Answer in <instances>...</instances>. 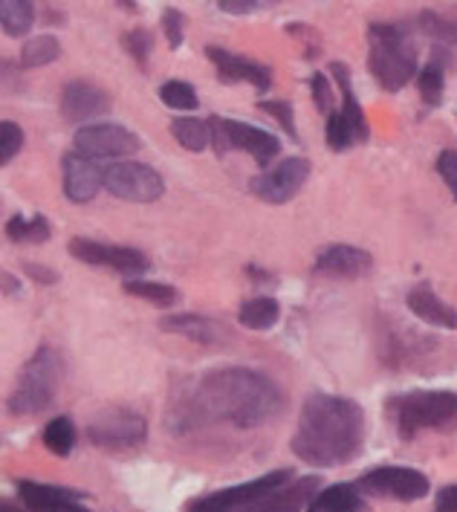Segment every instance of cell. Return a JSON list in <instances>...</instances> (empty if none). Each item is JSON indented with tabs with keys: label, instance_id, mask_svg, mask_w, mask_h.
Returning <instances> with one entry per match:
<instances>
[{
	"label": "cell",
	"instance_id": "1",
	"mask_svg": "<svg viewBox=\"0 0 457 512\" xmlns=\"http://www.w3.org/2000/svg\"><path fill=\"white\" fill-rule=\"evenodd\" d=\"M281 411L284 394L267 374L241 365H223L177 388L165 420L174 432H191L215 423L258 429L272 423Z\"/></svg>",
	"mask_w": 457,
	"mask_h": 512
},
{
	"label": "cell",
	"instance_id": "2",
	"mask_svg": "<svg viewBox=\"0 0 457 512\" xmlns=\"http://www.w3.org/2000/svg\"><path fill=\"white\" fill-rule=\"evenodd\" d=\"M293 455L316 469L345 466L362 455L365 411L356 400L336 394H313L301 405L293 434Z\"/></svg>",
	"mask_w": 457,
	"mask_h": 512
},
{
	"label": "cell",
	"instance_id": "3",
	"mask_svg": "<svg viewBox=\"0 0 457 512\" xmlns=\"http://www.w3.org/2000/svg\"><path fill=\"white\" fill-rule=\"evenodd\" d=\"M368 70L382 90L397 93L420 76V58L414 35L403 24L377 21L368 27Z\"/></svg>",
	"mask_w": 457,
	"mask_h": 512
},
{
	"label": "cell",
	"instance_id": "4",
	"mask_svg": "<svg viewBox=\"0 0 457 512\" xmlns=\"http://www.w3.org/2000/svg\"><path fill=\"white\" fill-rule=\"evenodd\" d=\"M61 379H64L61 353L55 351L53 345L38 348L15 379V388L6 400L9 414L12 417H35V414L47 411L58 397Z\"/></svg>",
	"mask_w": 457,
	"mask_h": 512
},
{
	"label": "cell",
	"instance_id": "5",
	"mask_svg": "<svg viewBox=\"0 0 457 512\" xmlns=\"http://www.w3.org/2000/svg\"><path fill=\"white\" fill-rule=\"evenodd\" d=\"M394 429L403 440L420 432H455L457 394L455 391H405L388 400Z\"/></svg>",
	"mask_w": 457,
	"mask_h": 512
},
{
	"label": "cell",
	"instance_id": "6",
	"mask_svg": "<svg viewBox=\"0 0 457 512\" xmlns=\"http://www.w3.org/2000/svg\"><path fill=\"white\" fill-rule=\"evenodd\" d=\"M206 122H209L212 148L217 154H226L229 148H235V151L249 154L258 165H269L281 154V139L264 128H255L238 119H223V116H209Z\"/></svg>",
	"mask_w": 457,
	"mask_h": 512
},
{
	"label": "cell",
	"instance_id": "7",
	"mask_svg": "<svg viewBox=\"0 0 457 512\" xmlns=\"http://www.w3.org/2000/svg\"><path fill=\"white\" fill-rule=\"evenodd\" d=\"M87 440L99 449H136L148 440V420L125 405H110L102 408L90 423H87Z\"/></svg>",
	"mask_w": 457,
	"mask_h": 512
},
{
	"label": "cell",
	"instance_id": "8",
	"mask_svg": "<svg viewBox=\"0 0 457 512\" xmlns=\"http://www.w3.org/2000/svg\"><path fill=\"white\" fill-rule=\"evenodd\" d=\"M290 481H293L290 469H275V472H267V475L249 481V484L229 486V489H220V492L200 495L186 507V512H246L255 501L278 492L281 486H287Z\"/></svg>",
	"mask_w": 457,
	"mask_h": 512
},
{
	"label": "cell",
	"instance_id": "9",
	"mask_svg": "<svg viewBox=\"0 0 457 512\" xmlns=\"http://www.w3.org/2000/svg\"><path fill=\"white\" fill-rule=\"evenodd\" d=\"M356 486L374 498L411 504V501H420L429 495L431 481L426 472H420L414 466H377V469H368L356 481Z\"/></svg>",
	"mask_w": 457,
	"mask_h": 512
},
{
	"label": "cell",
	"instance_id": "10",
	"mask_svg": "<svg viewBox=\"0 0 457 512\" xmlns=\"http://www.w3.org/2000/svg\"><path fill=\"white\" fill-rule=\"evenodd\" d=\"M105 189L128 203H154L165 194V180L148 162L122 160L105 171Z\"/></svg>",
	"mask_w": 457,
	"mask_h": 512
},
{
	"label": "cell",
	"instance_id": "11",
	"mask_svg": "<svg viewBox=\"0 0 457 512\" xmlns=\"http://www.w3.org/2000/svg\"><path fill=\"white\" fill-rule=\"evenodd\" d=\"M73 151L87 157V160H119L131 157L142 148L139 136L128 131L125 125L116 122H96V125H84L73 136Z\"/></svg>",
	"mask_w": 457,
	"mask_h": 512
},
{
	"label": "cell",
	"instance_id": "12",
	"mask_svg": "<svg viewBox=\"0 0 457 512\" xmlns=\"http://www.w3.org/2000/svg\"><path fill=\"white\" fill-rule=\"evenodd\" d=\"M67 252L87 267H108L119 275H145L151 270L148 255L134 246H110L93 238H73L67 243Z\"/></svg>",
	"mask_w": 457,
	"mask_h": 512
},
{
	"label": "cell",
	"instance_id": "13",
	"mask_svg": "<svg viewBox=\"0 0 457 512\" xmlns=\"http://www.w3.org/2000/svg\"><path fill=\"white\" fill-rule=\"evenodd\" d=\"M310 160L307 157H287V160H281L272 171L267 174H261V177H255L252 183H249V191L258 197V200H264V203H290L293 197H296L301 186L310 180Z\"/></svg>",
	"mask_w": 457,
	"mask_h": 512
},
{
	"label": "cell",
	"instance_id": "14",
	"mask_svg": "<svg viewBox=\"0 0 457 512\" xmlns=\"http://www.w3.org/2000/svg\"><path fill=\"white\" fill-rule=\"evenodd\" d=\"M110 110V96L90 84V81L73 79L64 84L61 90V116L73 125H84V122H93L99 116H105Z\"/></svg>",
	"mask_w": 457,
	"mask_h": 512
},
{
	"label": "cell",
	"instance_id": "15",
	"mask_svg": "<svg viewBox=\"0 0 457 512\" xmlns=\"http://www.w3.org/2000/svg\"><path fill=\"white\" fill-rule=\"evenodd\" d=\"M206 58L215 64L217 79L223 81V84L246 81V84H252L258 93L269 90V84H272V70H269L267 64L252 61V58H246V55L229 53V50H223V47H212V44H209V47H206Z\"/></svg>",
	"mask_w": 457,
	"mask_h": 512
},
{
	"label": "cell",
	"instance_id": "16",
	"mask_svg": "<svg viewBox=\"0 0 457 512\" xmlns=\"http://www.w3.org/2000/svg\"><path fill=\"white\" fill-rule=\"evenodd\" d=\"M61 171H64V197L70 203H90L99 189L105 186V171L96 160H87L76 151H70L61 160Z\"/></svg>",
	"mask_w": 457,
	"mask_h": 512
},
{
	"label": "cell",
	"instance_id": "17",
	"mask_svg": "<svg viewBox=\"0 0 457 512\" xmlns=\"http://www.w3.org/2000/svg\"><path fill=\"white\" fill-rule=\"evenodd\" d=\"M316 275H327V278H362L374 270V255L356 246H345V243H333L324 246L316 255L313 264Z\"/></svg>",
	"mask_w": 457,
	"mask_h": 512
},
{
	"label": "cell",
	"instance_id": "18",
	"mask_svg": "<svg viewBox=\"0 0 457 512\" xmlns=\"http://www.w3.org/2000/svg\"><path fill=\"white\" fill-rule=\"evenodd\" d=\"M18 498L29 512H90L81 504L84 495L64 486L18 481Z\"/></svg>",
	"mask_w": 457,
	"mask_h": 512
},
{
	"label": "cell",
	"instance_id": "19",
	"mask_svg": "<svg viewBox=\"0 0 457 512\" xmlns=\"http://www.w3.org/2000/svg\"><path fill=\"white\" fill-rule=\"evenodd\" d=\"M160 330L191 339V342H200V345H223V342H229V327L226 324L206 319V316H197V313L165 316V319H160Z\"/></svg>",
	"mask_w": 457,
	"mask_h": 512
},
{
	"label": "cell",
	"instance_id": "20",
	"mask_svg": "<svg viewBox=\"0 0 457 512\" xmlns=\"http://www.w3.org/2000/svg\"><path fill=\"white\" fill-rule=\"evenodd\" d=\"M408 310L420 319V322L440 327V330H457V310H452L443 298L434 296L429 284H417L408 296H405Z\"/></svg>",
	"mask_w": 457,
	"mask_h": 512
},
{
	"label": "cell",
	"instance_id": "21",
	"mask_svg": "<svg viewBox=\"0 0 457 512\" xmlns=\"http://www.w3.org/2000/svg\"><path fill=\"white\" fill-rule=\"evenodd\" d=\"M330 76L336 79L339 90H342V113H345L348 125L353 128V134H356V142H368L371 128H368V119H365L362 105H359V99H356V93H353L350 70L342 64V61H333V64H330Z\"/></svg>",
	"mask_w": 457,
	"mask_h": 512
},
{
	"label": "cell",
	"instance_id": "22",
	"mask_svg": "<svg viewBox=\"0 0 457 512\" xmlns=\"http://www.w3.org/2000/svg\"><path fill=\"white\" fill-rule=\"evenodd\" d=\"M307 512H368V504L356 484H333L310 501Z\"/></svg>",
	"mask_w": 457,
	"mask_h": 512
},
{
	"label": "cell",
	"instance_id": "23",
	"mask_svg": "<svg viewBox=\"0 0 457 512\" xmlns=\"http://www.w3.org/2000/svg\"><path fill=\"white\" fill-rule=\"evenodd\" d=\"M238 319H241L243 327H249V330H269V327H275L278 319H281V304L269 296L249 298V301H243L241 304Z\"/></svg>",
	"mask_w": 457,
	"mask_h": 512
},
{
	"label": "cell",
	"instance_id": "24",
	"mask_svg": "<svg viewBox=\"0 0 457 512\" xmlns=\"http://www.w3.org/2000/svg\"><path fill=\"white\" fill-rule=\"evenodd\" d=\"M53 226L44 215H12L6 220V238L12 243H44L50 241Z\"/></svg>",
	"mask_w": 457,
	"mask_h": 512
},
{
	"label": "cell",
	"instance_id": "25",
	"mask_svg": "<svg viewBox=\"0 0 457 512\" xmlns=\"http://www.w3.org/2000/svg\"><path fill=\"white\" fill-rule=\"evenodd\" d=\"M171 134L174 139L191 151V154H200L212 145V134H209V122L197 119V116H177L171 122Z\"/></svg>",
	"mask_w": 457,
	"mask_h": 512
},
{
	"label": "cell",
	"instance_id": "26",
	"mask_svg": "<svg viewBox=\"0 0 457 512\" xmlns=\"http://www.w3.org/2000/svg\"><path fill=\"white\" fill-rule=\"evenodd\" d=\"M41 440H44V446L53 452L55 458H67L76 449V423L70 417H53L44 426Z\"/></svg>",
	"mask_w": 457,
	"mask_h": 512
},
{
	"label": "cell",
	"instance_id": "27",
	"mask_svg": "<svg viewBox=\"0 0 457 512\" xmlns=\"http://www.w3.org/2000/svg\"><path fill=\"white\" fill-rule=\"evenodd\" d=\"M0 21H3L6 35L21 38L35 24V6L29 0H3L0 3Z\"/></svg>",
	"mask_w": 457,
	"mask_h": 512
},
{
	"label": "cell",
	"instance_id": "28",
	"mask_svg": "<svg viewBox=\"0 0 457 512\" xmlns=\"http://www.w3.org/2000/svg\"><path fill=\"white\" fill-rule=\"evenodd\" d=\"M417 27L423 29L437 47H440V44H443V47H457V18H449V15H443V12L426 9V12H420Z\"/></svg>",
	"mask_w": 457,
	"mask_h": 512
},
{
	"label": "cell",
	"instance_id": "29",
	"mask_svg": "<svg viewBox=\"0 0 457 512\" xmlns=\"http://www.w3.org/2000/svg\"><path fill=\"white\" fill-rule=\"evenodd\" d=\"M61 55V44L55 35H32L27 38V44L21 47V64L24 67H44V64H53Z\"/></svg>",
	"mask_w": 457,
	"mask_h": 512
},
{
	"label": "cell",
	"instance_id": "30",
	"mask_svg": "<svg viewBox=\"0 0 457 512\" xmlns=\"http://www.w3.org/2000/svg\"><path fill=\"white\" fill-rule=\"evenodd\" d=\"M417 87H420V96L429 108H437L440 99H443V90H446V70L440 67L437 58H431L426 67H420V76H417Z\"/></svg>",
	"mask_w": 457,
	"mask_h": 512
},
{
	"label": "cell",
	"instance_id": "31",
	"mask_svg": "<svg viewBox=\"0 0 457 512\" xmlns=\"http://www.w3.org/2000/svg\"><path fill=\"white\" fill-rule=\"evenodd\" d=\"M125 293L136 298H145L157 307H171L177 301V290L171 284H160V281H139V278H131L125 284Z\"/></svg>",
	"mask_w": 457,
	"mask_h": 512
},
{
	"label": "cell",
	"instance_id": "32",
	"mask_svg": "<svg viewBox=\"0 0 457 512\" xmlns=\"http://www.w3.org/2000/svg\"><path fill=\"white\" fill-rule=\"evenodd\" d=\"M324 139H327V148H330V151H336V154L350 151V148L356 145V134H353V128L348 125V119H345V113H342V110H333V113L327 116Z\"/></svg>",
	"mask_w": 457,
	"mask_h": 512
},
{
	"label": "cell",
	"instance_id": "33",
	"mask_svg": "<svg viewBox=\"0 0 457 512\" xmlns=\"http://www.w3.org/2000/svg\"><path fill=\"white\" fill-rule=\"evenodd\" d=\"M160 99L165 108H174V110L200 108V96H197V90L191 87L189 81H180V79L165 81V84L160 87Z\"/></svg>",
	"mask_w": 457,
	"mask_h": 512
},
{
	"label": "cell",
	"instance_id": "34",
	"mask_svg": "<svg viewBox=\"0 0 457 512\" xmlns=\"http://www.w3.org/2000/svg\"><path fill=\"white\" fill-rule=\"evenodd\" d=\"M24 139H27V136H24L18 122H12V119H3V122H0V165L12 162L21 154Z\"/></svg>",
	"mask_w": 457,
	"mask_h": 512
},
{
	"label": "cell",
	"instance_id": "35",
	"mask_svg": "<svg viewBox=\"0 0 457 512\" xmlns=\"http://www.w3.org/2000/svg\"><path fill=\"white\" fill-rule=\"evenodd\" d=\"M122 44H125L128 55L145 70L148 67V58H151V50H154V35L148 29H131V32H125Z\"/></svg>",
	"mask_w": 457,
	"mask_h": 512
},
{
	"label": "cell",
	"instance_id": "36",
	"mask_svg": "<svg viewBox=\"0 0 457 512\" xmlns=\"http://www.w3.org/2000/svg\"><path fill=\"white\" fill-rule=\"evenodd\" d=\"M258 108L269 113L290 139H296L298 142V131H296V116H293V102H287V99H269V102H258Z\"/></svg>",
	"mask_w": 457,
	"mask_h": 512
},
{
	"label": "cell",
	"instance_id": "37",
	"mask_svg": "<svg viewBox=\"0 0 457 512\" xmlns=\"http://www.w3.org/2000/svg\"><path fill=\"white\" fill-rule=\"evenodd\" d=\"M183 27H186V18L177 6H165L162 12V32H165V41L171 50H180L183 47Z\"/></svg>",
	"mask_w": 457,
	"mask_h": 512
},
{
	"label": "cell",
	"instance_id": "38",
	"mask_svg": "<svg viewBox=\"0 0 457 512\" xmlns=\"http://www.w3.org/2000/svg\"><path fill=\"white\" fill-rule=\"evenodd\" d=\"M434 168H437V174L443 177V183L449 186L452 197L457 200V151L455 148L440 151V154H437V162H434Z\"/></svg>",
	"mask_w": 457,
	"mask_h": 512
},
{
	"label": "cell",
	"instance_id": "39",
	"mask_svg": "<svg viewBox=\"0 0 457 512\" xmlns=\"http://www.w3.org/2000/svg\"><path fill=\"white\" fill-rule=\"evenodd\" d=\"M310 90H313V102H316V108L322 110L324 116H330L333 113V90H330V79L324 76V73H313V79H310Z\"/></svg>",
	"mask_w": 457,
	"mask_h": 512
},
{
	"label": "cell",
	"instance_id": "40",
	"mask_svg": "<svg viewBox=\"0 0 457 512\" xmlns=\"http://www.w3.org/2000/svg\"><path fill=\"white\" fill-rule=\"evenodd\" d=\"M261 6L264 3H258V0H220L217 3V9L220 12H229V15H246V12H255Z\"/></svg>",
	"mask_w": 457,
	"mask_h": 512
},
{
	"label": "cell",
	"instance_id": "41",
	"mask_svg": "<svg viewBox=\"0 0 457 512\" xmlns=\"http://www.w3.org/2000/svg\"><path fill=\"white\" fill-rule=\"evenodd\" d=\"M24 272H27L35 284H44V287H50V284H55V281H58V272L47 270V267H41V264H32V261H27V264H24Z\"/></svg>",
	"mask_w": 457,
	"mask_h": 512
},
{
	"label": "cell",
	"instance_id": "42",
	"mask_svg": "<svg viewBox=\"0 0 457 512\" xmlns=\"http://www.w3.org/2000/svg\"><path fill=\"white\" fill-rule=\"evenodd\" d=\"M434 512H457V484L443 486V489L437 492Z\"/></svg>",
	"mask_w": 457,
	"mask_h": 512
},
{
	"label": "cell",
	"instance_id": "43",
	"mask_svg": "<svg viewBox=\"0 0 457 512\" xmlns=\"http://www.w3.org/2000/svg\"><path fill=\"white\" fill-rule=\"evenodd\" d=\"M18 290H21V281H18L12 272H3V293H6V296H15Z\"/></svg>",
	"mask_w": 457,
	"mask_h": 512
},
{
	"label": "cell",
	"instance_id": "44",
	"mask_svg": "<svg viewBox=\"0 0 457 512\" xmlns=\"http://www.w3.org/2000/svg\"><path fill=\"white\" fill-rule=\"evenodd\" d=\"M119 9H128V12H139V3H116Z\"/></svg>",
	"mask_w": 457,
	"mask_h": 512
}]
</instances>
